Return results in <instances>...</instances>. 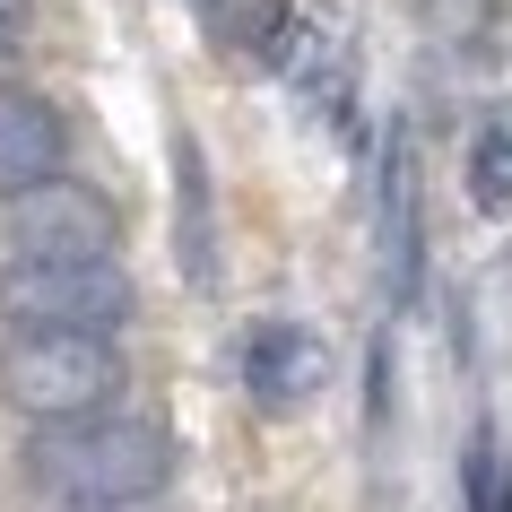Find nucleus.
<instances>
[{
  "label": "nucleus",
  "instance_id": "obj_2",
  "mask_svg": "<svg viewBox=\"0 0 512 512\" xmlns=\"http://www.w3.org/2000/svg\"><path fill=\"white\" fill-rule=\"evenodd\" d=\"M113 382H122L113 339H79V330H9V348H0V400L18 408V417H35V426L105 417Z\"/></svg>",
  "mask_w": 512,
  "mask_h": 512
},
{
  "label": "nucleus",
  "instance_id": "obj_5",
  "mask_svg": "<svg viewBox=\"0 0 512 512\" xmlns=\"http://www.w3.org/2000/svg\"><path fill=\"white\" fill-rule=\"evenodd\" d=\"M322 382H330V348L304 322H261L252 339H243V391H252L261 408L287 417V408H304Z\"/></svg>",
  "mask_w": 512,
  "mask_h": 512
},
{
  "label": "nucleus",
  "instance_id": "obj_8",
  "mask_svg": "<svg viewBox=\"0 0 512 512\" xmlns=\"http://www.w3.org/2000/svg\"><path fill=\"white\" fill-rule=\"evenodd\" d=\"M469 200L478 209H512V96L486 105L478 131H469Z\"/></svg>",
  "mask_w": 512,
  "mask_h": 512
},
{
  "label": "nucleus",
  "instance_id": "obj_1",
  "mask_svg": "<svg viewBox=\"0 0 512 512\" xmlns=\"http://www.w3.org/2000/svg\"><path fill=\"white\" fill-rule=\"evenodd\" d=\"M165 469V434L148 417H79V426H44L27 443V478L53 495L61 512H96V504H157Z\"/></svg>",
  "mask_w": 512,
  "mask_h": 512
},
{
  "label": "nucleus",
  "instance_id": "obj_7",
  "mask_svg": "<svg viewBox=\"0 0 512 512\" xmlns=\"http://www.w3.org/2000/svg\"><path fill=\"white\" fill-rule=\"evenodd\" d=\"M408 270H417V157H408V131H400L391 165H382V287L400 296Z\"/></svg>",
  "mask_w": 512,
  "mask_h": 512
},
{
  "label": "nucleus",
  "instance_id": "obj_10",
  "mask_svg": "<svg viewBox=\"0 0 512 512\" xmlns=\"http://www.w3.org/2000/svg\"><path fill=\"white\" fill-rule=\"evenodd\" d=\"M183 157V270H200L209 261V191H200V157L191 148H174Z\"/></svg>",
  "mask_w": 512,
  "mask_h": 512
},
{
  "label": "nucleus",
  "instance_id": "obj_12",
  "mask_svg": "<svg viewBox=\"0 0 512 512\" xmlns=\"http://www.w3.org/2000/svg\"><path fill=\"white\" fill-rule=\"evenodd\" d=\"M96 512H165V504H96Z\"/></svg>",
  "mask_w": 512,
  "mask_h": 512
},
{
  "label": "nucleus",
  "instance_id": "obj_9",
  "mask_svg": "<svg viewBox=\"0 0 512 512\" xmlns=\"http://www.w3.org/2000/svg\"><path fill=\"white\" fill-rule=\"evenodd\" d=\"M469 512H512V460L504 443L478 426V443H469Z\"/></svg>",
  "mask_w": 512,
  "mask_h": 512
},
{
  "label": "nucleus",
  "instance_id": "obj_11",
  "mask_svg": "<svg viewBox=\"0 0 512 512\" xmlns=\"http://www.w3.org/2000/svg\"><path fill=\"white\" fill-rule=\"evenodd\" d=\"M18 35H27V0H0V53H18Z\"/></svg>",
  "mask_w": 512,
  "mask_h": 512
},
{
  "label": "nucleus",
  "instance_id": "obj_6",
  "mask_svg": "<svg viewBox=\"0 0 512 512\" xmlns=\"http://www.w3.org/2000/svg\"><path fill=\"white\" fill-rule=\"evenodd\" d=\"M61 183V113L27 87H0V200Z\"/></svg>",
  "mask_w": 512,
  "mask_h": 512
},
{
  "label": "nucleus",
  "instance_id": "obj_4",
  "mask_svg": "<svg viewBox=\"0 0 512 512\" xmlns=\"http://www.w3.org/2000/svg\"><path fill=\"white\" fill-rule=\"evenodd\" d=\"M9 235H18V261H113V200L87 183H44L27 200H9Z\"/></svg>",
  "mask_w": 512,
  "mask_h": 512
},
{
  "label": "nucleus",
  "instance_id": "obj_3",
  "mask_svg": "<svg viewBox=\"0 0 512 512\" xmlns=\"http://www.w3.org/2000/svg\"><path fill=\"white\" fill-rule=\"evenodd\" d=\"M131 270L113 261H9L0 270V322L9 330H79V339H113L131 322Z\"/></svg>",
  "mask_w": 512,
  "mask_h": 512
}]
</instances>
